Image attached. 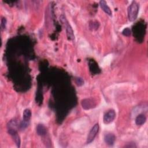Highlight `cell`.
<instances>
[{"instance_id":"277c9868","label":"cell","mask_w":148,"mask_h":148,"mask_svg":"<svg viewBox=\"0 0 148 148\" xmlns=\"http://www.w3.org/2000/svg\"><path fill=\"white\" fill-rule=\"evenodd\" d=\"M82 106L85 109H89L93 107H95V102L91 99H85L82 101Z\"/></svg>"},{"instance_id":"7a4b0ae2","label":"cell","mask_w":148,"mask_h":148,"mask_svg":"<svg viewBox=\"0 0 148 148\" xmlns=\"http://www.w3.org/2000/svg\"><path fill=\"white\" fill-rule=\"evenodd\" d=\"M98 131H99V125H98V123H96L91 128L90 132L88 134L87 138V142H86L87 143H90L94 141L97 133H98Z\"/></svg>"},{"instance_id":"9c48e42d","label":"cell","mask_w":148,"mask_h":148,"mask_svg":"<svg viewBox=\"0 0 148 148\" xmlns=\"http://www.w3.org/2000/svg\"><path fill=\"white\" fill-rule=\"evenodd\" d=\"M37 133L39 136H43L47 133V129L43 124H38L37 127Z\"/></svg>"},{"instance_id":"8fae6325","label":"cell","mask_w":148,"mask_h":148,"mask_svg":"<svg viewBox=\"0 0 148 148\" xmlns=\"http://www.w3.org/2000/svg\"><path fill=\"white\" fill-rule=\"evenodd\" d=\"M16 145L18 147H20V143H21V141H20V138L19 137V136L18 135V133H16L12 136H11Z\"/></svg>"},{"instance_id":"6da1fadb","label":"cell","mask_w":148,"mask_h":148,"mask_svg":"<svg viewBox=\"0 0 148 148\" xmlns=\"http://www.w3.org/2000/svg\"><path fill=\"white\" fill-rule=\"evenodd\" d=\"M139 5L136 1H133L128 8V18L130 22L135 21L138 14Z\"/></svg>"},{"instance_id":"4fadbf2b","label":"cell","mask_w":148,"mask_h":148,"mask_svg":"<svg viewBox=\"0 0 148 148\" xmlns=\"http://www.w3.org/2000/svg\"><path fill=\"white\" fill-rule=\"evenodd\" d=\"M1 30H3L6 27V25H7V19L5 18H3L1 19Z\"/></svg>"},{"instance_id":"30bf717a","label":"cell","mask_w":148,"mask_h":148,"mask_svg":"<svg viewBox=\"0 0 148 148\" xmlns=\"http://www.w3.org/2000/svg\"><path fill=\"white\" fill-rule=\"evenodd\" d=\"M66 24V31H67V35L68 39L70 40H73L74 39V31L71 27V26L67 22L65 23Z\"/></svg>"},{"instance_id":"8992f818","label":"cell","mask_w":148,"mask_h":148,"mask_svg":"<svg viewBox=\"0 0 148 148\" xmlns=\"http://www.w3.org/2000/svg\"><path fill=\"white\" fill-rule=\"evenodd\" d=\"M100 5L101 8V9L108 15L109 16H112V11L111 9V8L108 7V5H107V3L105 1H104V0H102V1H100Z\"/></svg>"},{"instance_id":"ba28073f","label":"cell","mask_w":148,"mask_h":148,"mask_svg":"<svg viewBox=\"0 0 148 148\" xmlns=\"http://www.w3.org/2000/svg\"><path fill=\"white\" fill-rule=\"evenodd\" d=\"M146 121V117L143 114H139L136 119V123L138 126L143 125Z\"/></svg>"},{"instance_id":"52a82bcc","label":"cell","mask_w":148,"mask_h":148,"mask_svg":"<svg viewBox=\"0 0 148 148\" xmlns=\"http://www.w3.org/2000/svg\"><path fill=\"white\" fill-rule=\"evenodd\" d=\"M31 117V111L29 109H26L23 113V122L27 124L30 121Z\"/></svg>"},{"instance_id":"7c38bea8","label":"cell","mask_w":148,"mask_h":148,"mask_svg":"<svg viewBox=\"0 0 148 148\" xmlns=\"http://www.w3.org/2000/svg\"><path fill=\"white\" fill-rule=\"evenodd\" d=\"M131 30H130V29L128 28H126L124 29L123 31H122L123 35H124V36H127V37L130 36L131 35Z\"/></svg>"},{"instance_id":"3957f363","label":"cell","mask_w":148,"mask_h":148,"mask_svg":"<svg viewBox=\"0 0 148 148\" xmlns=\"http://www.w3.org/2000/svg\"><path fill=\"white\" fill-rule=\"evenodd\" d=\"M116 117V113L113 109H111L108 111L104 116L103 121L105 124H111L114 120Z\"/></svg>"},{"instance_id":"5b68a950","label":"cell","mask_w":148,"mask_h":148,"mask_svg":"<svg viewBox=\"0 0 148 148\" xmlns=\"http://www.w3.org/2000/svg\"><path fill=\"white\" fill-rule=\"evenodd\" d=\"M115 140H116V137H115L114 134L111 133H108L104 137L105 142L109 146L113 145L115 142Z\"/></svg>"}]
</instances>
